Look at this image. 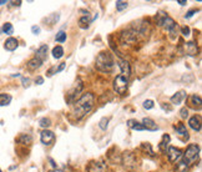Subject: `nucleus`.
I'll list each match as a JSON object with an SVG mask.
<instances>
[{
  "mask_svg": "<svg viewBox=\"0 0 202 172\" xmlns=\"http://www.w3.org/2000/svg\"><path fill=\"white\" fill-rule=\"evenodd\" d=\"M99 126H100L101 130H106L107 126H109V119L107 117H102L99 122Z\"/></svg>",
  "mask_w": 202,
  "mask_h": 172,
  "instance_id": "obj_30",
  "label": "nucleus"
},
{
  "mask_svg": "<svg viewBox=\"0 0 202 172\" xmlns=\"http://www.w3.org/2000/svg\"><path fill=\"white\" fill-rule=\"evenodd\" d=\"M186 91H183V90H181V91H178V92H176L172 97H171V103H173V105H180V103H182L185 99H186Z\"/></svg>",
  "mask_w": 202,
  "mask_h": 172,
  "instance_id": "obj_11",
  "label": "nucleus"
},
{
  "mask_svg": "<svg viewBox=\"0 0 202 172\" xmlns=\"http://www.w3.org/2000/svg\"><path fill=\"white\" fill-rule=\"evenodd\" d=\"M41 64H42V61H40L39 59H36V58H34L31 60H29V63H28V68L30 70H35L37 69V68H40L41 66Z\"/></svg>",
  "mask_w": 202,
  "mask_h": 172,
  "instance_id": "obj_20",
  "label": "nucleus"
},
{
  "mask_svg": "<svg viewBox=\"0 0 202 172\" xmlns=\"http://www.w3.org/2000/svg\"><path fill=\"white\" fill-rule=\"evenodd\" d=\"M11 101V96L9 94H0V106H6Z\"/></svg>",
  "mask_w": 202,
  "mask_h": 172,
  "instance_id": "obj_24",
  "label": "nucleus"
},
{
  "mask_svg": "<svg viewBox=\"0 0 202 172\" xmlns=\"http://www.w3.org/2000/svg\"><path fill=\"white\" fill-rule=\"evenodd\" d=\"M126 8H127V3H126V1H122V0L116 1V9H117L119 11H122V10L126 9Z\"/></svg>",
  "mask_w": 202,
  "mask_h": 172,
  "instance_id": "obj_28",
  "label": "nucleus"
},
{
  "mask_svg": "<svg viewBox=\"0 0 202 172\" xmlns=\"http://www.w3.org/2000/svg\"><path fill=\"white\" fill-rule=\"evenodd\" d=\"M186 51H187V54H188L190 56H196L199 49H197V46H196L195 42L190 41V42H186Z\"/></svg>",
  "mask_w": 202,
  "mask_h": 172,
  "instance_id": "obj_16",
  "label": "nucleus"
},
{
  "mask_svg": "<svg viewBox=\"0 0 202 172\" xmlns=\"http://www.w3.org/2000/svg\"><path fill=\"white\" fill-rule=\"evenodd\" d=\"M175 130H176V132L180 135V136H185L186 138H188V132H187V130H186V126L183 125V124H176L175 126Z\"/></svg>",
  "mask_w": 202,
  "mask_h": 172,
  "instance_id": "obj_18",
  "label": "nucleus"
},
{
  "mask_svg": "<svg viewBox=\"0 0 202 172\" xmlns=\"http://www.w3.org/2000/svg\"><path fill=\"white\" fill-rule=\"evenodd\" d=\"M107 167L104 162H91L87 166V172H106Z\"/></svg>",
  "mask_w": 202,
  "mask_h": 172,
  "instance_id": "obj_8",
  "label": "nucleus"
},
{
  "mask_svg": "<svg viewBox=\"0 0 202 172\" xmlns=\"http://www.w3.org/2000/svg\"><path fill=\"white\" fill-rule=\"evenodd\" d=\"M35 84H36V85H42V84H44V79H42L41 76H37V77L35 79Z\"/></svg>",
  "mask_w": 202,
  "mask_h": 172,
  "instance_id": "obj_37",
  "label": "nucleus"
},
{
  "mask_svg": "<svg viewBox=\"0 0 202 172\" xmlns=\"http://www.w3.org/2000/svg\"><path fill=\"white\" fill-rule=\"evenodd\" d=\"M195 13H196V10H195V9H192V10H190V11L185 15V18H186V19H190L191 16H194V14H195Z\"/></svg>",
  "mask_w": 202,
  "mask_h": 172,
  "instance_id": "obj_38",
  "label": "nucleus"
},
{
  "mask_svg": "<svg viewBox=\"0 0 202 172\" xmlns=\"http://www.w3.org/2000/svg\"><path fill=\"white\" fill-rule=\"evenodd\" d=\"M3 31L6 35H11L14 33V28H13V25H11L10 23H5V24L3 25Z\"/></svg>",
  "mask_w": 202,
  "mask_h": 172,
  "instance_id": "obj_26",
  "label": "nucleus"
},
{
  "mask_svg": "<svg viewBox=\"0 0 202 172\" xmlns=\"http://www.w3.org/2000/svg\"><path fill=\"white\" fill-rule=\"evenodd\" d=\"M40 140L44 145H53L54 141H55V134L50 130H44L41 134H40Z\"/></svg>",
  "mask_w": 202,
  "mask_h": 172,
  "instance_id": "obj_5",
  "label": "nucleus"
},
{
  "mask_svg": "<svg viewBox=\"0 0 202 172\" xmlns=\"http://www.w3.org/2000/svg\"><path fill=\"white\" fill-rule=\"evenodd\" d=\"M96 66L102 71H111L115 66L114 56L107 51L100 53L96 58Z\"/></svg>",
  "mask_w": 202,
  "mask_h": 172,
  "instance_id": "obj_3",
  "label": "nucleus"
},
{
  "mask_svg": "<svg viewBox=\"0 0 202 172\" xmlns=\"http://www.w3.org/2000/svg\"><path fill=\"white\" fill-rule=\"evenodd\" d=\"M127 126H129L130 129H132V130H136V131H143V130H145V127L142 126V124H140L138 121L132 120V119L127 121Z\"/></svg>",
  "mask_w": 202,
  "mask_h": 172,
  "instance_id": "obj_19",
  "label": "nucleus"
},
{
  "mask_svg": "<svg viewBox=\"0 0 202 172\" xmlns=\"http://www.w3.org/2000/svg\"><path fill=\"white\" fill-rule=\"evenodd\" d=\"M81 89H82V84H81V81H80V79L77 80V87L75 86L74 87V90H71L67 95H69V101H72V100H75V96L81 91Z\"/></svg>",
  "mask_w": 202,
  "mask_h": 172,
  "instance_id": "obj_17",
  "label": "nucleus"
},
{
  "mask_svg": "<svg viewBox=\"0 0 202 172\" xmlns=\"http://www.w3.org/2000/svg\"><path fill=\"white\" fill-rule=\"evenodd\" d=\"M65 66H66V64H65V63H63V64H60V65H59V68H58V69L55 70V74H59V72H61L63 70L65 69Z\"/></svg>",
  "mask_w": 202,
  "mask_h": 172,
  "instance_id": "obj_34",
  "label": "nucleus"
},
{
  "mask_svg": "<svg viewBox=\"0 0 202 172\" xmlns=\"http://www.w3.org/2000/svg\"><path fill=\"white\" fill-rule=\"evenodd\" d=\"M18 46H19V42H18V40L15 37H9L4 44V47L6 50H9V51H14Z\"/></svg>",
  "mask_w": 202,
  "mask_h": 172,
  "instance_id": "obj_13",
  "label": "nucleus"
},
{
  "mask_svg": "<svg viewBox=\"0 0 202 172\" xmlns=\"http://www.w3.org/2000/svg\"><path fill=\"white\" fill-rule=\"evenodd\" d=\"M188 125L195 131H201V116H192L188 121Z\"/></svg>",
  "mask_w": 202,
  "mask_h": 172,
  "instance_id": "obj_9",
  "label": "nucleus"
},
{
  "mask_svg": "<svg viewBox=\"0 0 202 172\" xmlns=\"http://www.w3.org/2000/svg\"><path fill=\"white\" fill-rule=\"evenodd\" d=\"M94 106V95L91 92H86L84 94L74 105L72 108V115L76 120L82 119Z\"/></svg>",
  "mask_w": 202,
  "mask_h": 172,
  "instance_id": "obj_1",
  "label": "nucleus"
},
{
  "mask_svg": "<svg viewBox=\"0 0 202 172\" xmlns=\"http://www.w3.org/2000/svg\"><path fill=\"white\" fill-rule=\"evenodd\" d=\"M180 114H181V117H182V119H187V117H188V110H187L186 107L181 108V110H180Z\"/></svg>",
  "mask_w": 202,
  "mask_h": 172,
  "instance_id": "obj_32",
  "label": "nucleus"
},
{
  "mask_svg": "<svg viewBox=\"0 0 202 172\" xmlns=\"http://www.w3.org/2000/svg\"><path fill=\"white\" fill-rule=\"evenodd\" d=\"M49 172H65V171H63V170H58V169H56V170H51V171H49Z\"/></svg>",
  "mask_w": 202,
  "mask_h": 172,
  "instance_id": "obj_42",
  "label": "nucleus"
},
{
  "mask_svg": "<svg viewBox=\"0 0 202 172\" xmlns=\"http://www.w3.org/2000/svg\"><path fill=\"white\" fill-rule=\"evenodd\" d=\"M36 59H39L40 61H45L48 59V45H42L36 50Z\"/></svg>",
  "mask_w": 202,
  "mask_h": 172,
  "instance_id": "obj_12",
  "label": "nucleus"
},
{
  "mask_svg": "<svg viewBox=\"0 0 202 172\" xmlns=\"http://www.w3.org/2000/svg\"><path fill=\"white\" fill-rule=\"evenodd\" d=\"M4 4H6V0H0V5H4Z\"/></svg>",
  "mask_w": 202,
  "mask_h": 172,
  "instance_id": "obj_43",
  "label": "nucleus"
},
{
  "mask_svg": "<svg viewBox=\"0 0 202 172\" xmlns=\"http://www.w3.org/2000/svg\"><path fill=\"white\" fill-rule=\"evenodd\" d=\"M49 161H50V162H51V166H53V167H55V169H56V164H55V162H54V160H53V158H49Z\"/></svg>",
  "mask_w": 202,
  "mask_h": 172,
  "instance_id": "obj_40",
  "label": "nucleus"
},
{
  "mask_svg": "<svg viewBox=\"0 0 202 172\" xmlns=\"http://www.w3.org/2000/svg\"><path fill=\"white\" fill-rule=\"evenodd\" d=\"M168 143H170V136H168V135H164L161 143L159 145V148H160L161 152H165V151H166V147L168 146Z\"/></svg>",
  "mask_w": 202,
  "mask_h": 172,
  "instance_id": "obj_22",
  "label": "nucleus"
},
{
  "mask_svg": "<svg viewBox=\"0 0 202 172\" xmlns=\"http://www.w3.org/2000/svg\"><path fill=\"white\" fill-rule=\"evenodd\" d=\"M177 3H178L180 5H186V1H182V0H178Z\"/></svg>",
  "mask_w": 202,
  "mask_h": 172,
  "instance_id": "obj_41",
  "label": "nucleus"
},
{
  "mask_svg": "<svg viewBox=\"0 0 202 172\" xmlns=\"http://www.w3.org/2000/svg\"><path fill=\"white\" fill-rule=\"evenodd\" d=\"M53 56L55 59H61L64 56V49L61 46H55L53 49Z\"/></svg>",
  "mask_w": 202,
  "mask_h": 172,
  "instance_id": "obj_23",
  "label": "nucleus"
},
{
  "mask_svg": "<svg viewBox=\"0 0 202 172\" xmlns=\"http://www.w3.org/2000/svg\"><path fill=\"white\" fill-rule=\"evenodd\" d=\"M154 106H155V103H154L152 100H145V101H143V107H145L146 110H151Z\"/></svg>",
  "mask_w": 202,
  "mask_h": 172,
  "instance_id": "obj_31",
  "label": "nucleus"
},
{
  "mask_svg": "<svg viewBox=\"0 0 202 172\" xmlns=\"http://www.w3.org/2000/svg\"><path fill=\"white\" fill-rule=\"evenodd\" d=\"M127 87H129L127 77L122 75H117L116 79L114 80V90L120 95H125V92L127 91Z\"/></svg>",
  "mask_w": 202,
  "mask_h": 172,
  "instance_id": "obj_4",
  "label": "nucleus"
},
{
  "mask_svg": "<svg viewBox=\"0 0 202 172\" xmlns=\"http://www.w3.org/2000/svg\"><path fill=\"white\" fill-rule=\"evenodd\" d=\"M55 40L58 41V42H64V41H66V33H64V31H59L56 36H55Z\"/></svg>",
  "mask_w": 202,
  "mask_h": 172,
  "instance_id": "obj_27",
  "label": "nucleus"
},
{
  "mask_svg": "<svg viewBox=\"0 0 202 172\" xmlns=\"http://www.w3.org/2000/svg\"><path fill=\"white\" fill-rule=\"evenodd\" d=\"M119 66L121 69L122 76H125V77L130 76V65H129V63L126 60H119Z\"/></svg>",
  "mask_w": 202,
  "mask_h": 172,
  "instance_id": "obj_15",
  "label": "nucleus"
},
{
  "mask_svg": "<svg viewBox=\"0 0 202 172\" xmlns=\"http://www.w3.org/2000/svg\"><path fill=\"white\" fill-rule=\"evenodd\" d=\"M20 143H24V145H29V143H31V141H33V138H31V136L30 135H21L20 137H19V140H18Z\"/></svg>",
  "mask_w": 202,
  "mask_h": 172,
  "instance_id": "obj_25",
  "label": "nucleus"
},
{
  "mask_svg": "<svg viewBox=\"0 0 202 172\" xmlns=\"http://www.w3.org/2000/svg\"><path fill=\"white\" fill-rule=\"evenodd\" d=\"M90 23H91V20H90V18H89V14L85 15V16H82V18L79 20V25H80V28H82V29H87Z\"/></svg>",
  "mask_w": 202,
  "mask_h": 172,
  "instance_id": "obj_21",
  "label": "nucleus"
},
{
  "mask_svg": "<svg viewBox=\"0 0 202 172\" xmlns=\"http://www.w3.org/2000/svg\"><path fill=\"white\" fill-rule=\"evenodd\" d=\"M162 25L166 28V30H167L170 34H176L177 33V24L175 23V20L172 19V18H170V16H166L165 18V20H164V23H162Z\"/></svg>",
  "mask_w": 202,
  "mask_h": 172,
  "instance_id": "obj_6",
  "label": "nucleus"
},
{
  "mask_svg": "<svg viewBox=\"0 0 202 172\" xmlns=\"http://www.w3.org/2000/svg\"><path fill=\"white\" fill-rule=\"evenodd\" d=\"M181 31H182L183 36H188L190 35V28L188 26H183V28H181Z\"/></svg>",
  "mask_w": 202,
  "mask_h": 172,
  "instance_id": "obj_33",
  "label": "nucleus"
},
{
  "mask_svg": "<svg viewBox=\"0 0 202 172\" xmlns=\"http://www.w3.org/2000/svg\"><path fill=\"white\" fill-rule=\"evenodd\" d=\"M188 101H190V105L192 108H195V110L201 108V97L199 95H191L188 97Z\"/></svg>",
  "mask_w": 202,
  "mask_h": 172,
  "instance_id": "obj_14",
  "label": "nucleus"
},
{
  "mask_svg": "<svg viewBox=\"0 0 202 172\" xmlns=\"http://www.w3.org/2000/svg\"><path fill=\"white\" fill-rule=\"evenodd\" d=\"M54 70H56V68H51V69L48 71V77H51V76H53V72H54Z\"/></svg>",
  "mask_w": 202,
  "mask_h": 172,
  "instance_id": "obj_39",
  "label": "nucleus"
},
{
  "mask_svg": "<svg viewBox=\"0 0 202 172\" xmlns=\"http://www.w3.org/2000/svg\"><path fill=\"white\" fill-rule=\"evenodd\" d=\"M167 156H168V160H170L171 162H175V161H177V160L182 156V151H181L180 148H176V147H173V146H170L167 148Z\"/></svg>",
  "mask_w": 202,
  "mask_h": 172,
  "instance_id": "obj_7",
  "label": "nucleus"
},
{
  "mask_svg": "<svg viewBox=\"0 0 202 172\" xmlns=\"http://www.w3.org/2000/svg\"><path fill=\"white\" fill-rule=\"evenodd\" d=\"M31 31H33L34 35H39V34H40V26H36V25H34L33 28H31Z\"/></svg>",
  "mask_w": 202,
  "mask_h": 172,
  "instance_id": "obj_35",
  "label": "nucleus"
},
{
  "mask_svg": "<svg viewBox=\"0 0 202 172\" xmlns=\"http://www.w3.org/2000/svg\"><path fill=\"white\" fill-rule=\"evenodd\" d=\"M0 172H3V171H1V170H0Z\"/></svg>",
  "mask_w": 202,
  "mask_h": 172,
  "instance_id": "obj_44",
  "label": "nucleus"
},
{
  "mask_svg": "<svg viewBox=\"0 0 202 172\" xmlns=\"http://www.w3.org/2000/svg\"><path fill=\"white\" fill-rule=\"evenodd\" d=\"M50 125H51L50 119H48V117H42V119L40 120V126H41V127H45V130H46Z\"/></svg>",
  "mask_w": 202,
  "mask_h": 172,
  "instance_id": "obj_29",
  "label": "nucleus"
},
{
  "mask_svg": "<svg viewBox=\"0 0 202 172\" xmlns=\"http://www.w3.org/2000/svg\"><path fill=\"white\" fill-rule=\"evenodd\" d=\"M142 126L145 127V130H149V131H156L159 130V126L155 124V121L152 119H149V117H145L142 120Z\"/></svg>",
  "mask_w": 202,
  "mask_h": 172,
  "instance_id": "obj_10",
  "label": "nucleus"
},
{
  "mask_svg": "<svg viewBox=\"0 0 202 172\" xmlns=\"http://www.w3.org/2000/svg\"><path fill=\"white\" fill-rule=\"evenodd\" d=\"M199 153H200V148L195 143H191L188 145L186 152L183 153V160L178 164V171L180 172H185L192 164L196 162V160L199 158Z\"/></svg>",
  "mask_w": 202,
  "mask_h": 172,
  "instance_id": "obj_2",
  "label": "nucleus"
},
{
  "mask_svg": "<svg viewBox=\"0 0 202 172\" xmlns=\"http://www.w3.org/2000/svg\"><path fill=\"white\" fill-rule=\"evenodd\" d=\"M21 81H23V85H24L25 87H28V86L30 85V79H28V77H23Z\"/></svg>",
  "mask_w": 202,
  "mask_h": 172,
  "instance_id": "obj_36",
  "label": "nucleus"
}]
</instances>
